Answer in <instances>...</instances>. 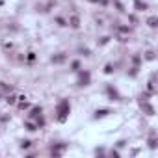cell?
Here are the masks:
<instances>
[{"instance_id": "obj_1", "label": "cell", "mask_w": 158, "mask_h": 158, "mask_svg": "<svg viewBox=\"0 0 158 158\" xmlns=\"http://www.w3.org/2000/svg\"><path fill=\"white\" fill-rule=\"evenodd\" d=\"M67 110H69V104H67V102H61V104H60V119H63V115H65Z\"/></svg>"}]
</instances>
